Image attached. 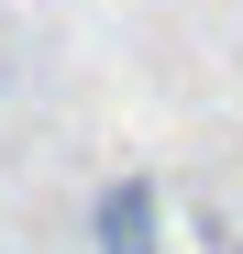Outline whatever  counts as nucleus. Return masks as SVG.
Returning a JSON list of instances; mask_svg holds the SVG:
<instances>
[{
	"instance_id": "nucleus-1",
	"label": "nucleus",
	"mask_w": 243,
	"mask_h": 254,
	"mask_svg": "<svg viewBox=\"0 0 243 254\" xmlns=\"http://www.w3.org/2000/svg\"><path fill=\"white\" fill-rule=\"evenodd\" d=\"M89 254H166V199H155L144 166L89 188Z\"/></svg>"
}]
</instances>
